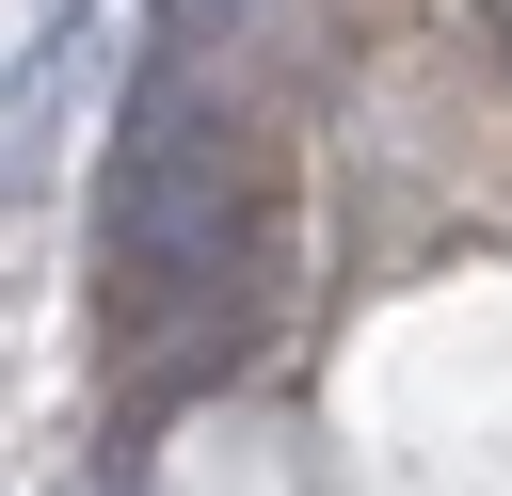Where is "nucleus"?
<instances>
[{
  "instance_id": "nucleus-1",
  "label": "nucleus",
  "mask_w": 512,
  "mask_h": 496,
  "mask_svg": "<svg viewBox=\"0 0 512 496\" xmlns=\"http://www.w3.org/2000/svg\"><path fill=\"white\" fill-rule=\"evenodd\" d=\"M224 256H240V160H224V128H208L192 96H144L128 144H112V176H96V272H112V320H128V336L192 320V304L224 288Z\"/></svg>"
},
{
  "instance_id": "nucleus-2",
  "label": "nucleus",
  "mask_w": 512,
  "mask_h": 496,
  "mask_svg": "<svg viewBox=\"0 0 512 496\" xmlns=\"http://www.w3.org/2000/svg\"><path fill=\"white\" fill-rule=\"evenodd\" d=\"M96 64V16L64 0L48 32H32V64H16V112H0V176H48V112H64V80Z\"/></svg>"
}]
</instances>
